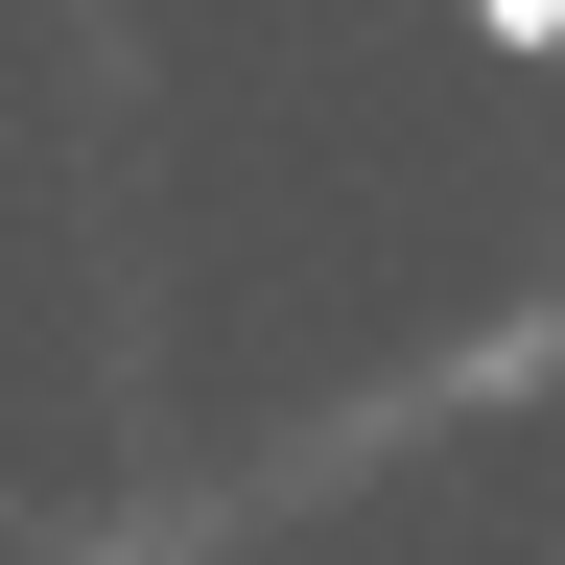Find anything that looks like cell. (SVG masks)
Here are the masks:
<instances>
[{"instance_id":"1","label":"cell","mask_w":565,"mask_h":565,"mask_svg":"<svg viewBox=\"0 0 565 565\" xmlns=\"http://www.w3.org/2000/svg\"><path fill=\"white\" fill-rule=\"evenodd\" d=\"M471 24H494V47H519V71H542V47H565V0H471Z\"/></svg>"}]
</instances>
